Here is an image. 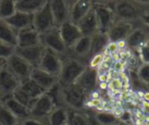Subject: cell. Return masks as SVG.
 I'll return each instance as SVG.
<instances>
[{
    "label": "cell",
    "instance_id": "27",
    "mask_svg": "<svg viewBox=\"0 0 149 125\" xmlns=\"http://www.w3.org/2000/svg\"><path fill=\"white\" fill-rule=\"evenodd\" d=\"M67 125H93L92 119L85 112L69 110Z\"/></svg>",
    "mask_w": 149,
    "mask_h": 125
},
{
    "label": "cell",
    "instance_id": "3",
    "mask_svg": "<svg viewBox=\"0 0 149 125\" xmlns=\"http://www.w3.org/2000/svg\"><path fill=\"white\" fill-rule=\"evenodd\" d=\"M116 1L93 2V9L96 13L99 30L107 33L114 22V5Z\"/></svg>",
    "mask_w": 149,
    "mask_h": 125
},
{
    "label": "cell",
    "instance_id": "23",
    "mask_svg": "<svg viewBox=\"0 0 149 125\" xmlns=\"http://www.w3.org/2000/svg\"><path fill=\"white\" fill-rule=\"evenodd\" d=\"M110 41L106 33L98 32L93 37H91V50L88 58L90 59L95 55L104 53Z\"/></svg>",
    "mask_w": 149,
    "mask_h": 125
},
{
    "label": "cell",
    "instance_id": "43",
    "mask_svg": "<svg viewBox=\"0 0 149 125\" xmlns=\"http://www.w3.org/2000/svg\"><path fill=\"white\" fill-rule=\"evenodd\" d=\"M2 102H3V100H2V98H1V97H0V105L2 104Z\"/></svg>",
    "mask_w": 149,
    "mask_h": 125
},
{
    "label": "cell",
    "instance_id": "22",
    "mask_svg": "<svg viewBox=\"0 0 149 125\" xmlns=\"http://www.w3.org/2000/svg\"><path fill=\"white\" fill-rule=\"evenodd\" d=\"M90 50H91V37L83 36L69 50V56L77 58L84 63V59L89 57Z\"/></svg>",
    "mask_w": 149,
    "mask_h": 125
},
{
    "label": "cell",
    "instance_id": "9",
    "mask_svg": "<svg viewBox=\"0 0 149 125\" xmlns=\"http://www.w3.org/2000/svg\"><path fill=\"white\" fill-rule=\"evenodd\" d=\"M62 63L63 58L59 55L48 49H45L38 68L54 77H58L62 68Z\"/></svg>",
    "mask_w": 149,
    "mask_h": 125
},
{
    "label": "cell",
    "instance_id": "24",
    "mask_svg": "<svg viewBox=\"0 0 149 125\" xmlns=\"http://www.w3.org/2000/svg\"><path fill=\"white\" fill-rule=\"evenodd\" d=\"M17 32L4 20L0 18V42L17 47Z\"/></svg>",
    "mask_w": 149,
    "mask_h": 125
},
{
    "label": "cell",
    "instance_id": "6",
    "mask_svg": "<svg viewBox=\"0 0 149 125\" xmlns=\"http://www.w3.org/2000/svg\"><path fill=\"white\" fill-rule=\"evenodd\" d=\"M6 67L19 80L20 84L30 78L31 71L34 69L15 52L6 60Z\"/></svg>",
    "mask_w": 149,
    "mask_h": 125
},
{
    "label": "cell",
    "instance_id": "44",
    "mask_svg": "<svg viewBox=\"0 0 149 125\" xmlns=\"http://www.w3.org/2000/svg\"><path fill=\"white\" fill-rule=\"evenodd\" d=\"M147 86H148V90H149V84L147 85Z\"/></svg>",
    "mask_w": 149,
    "mask_h": 125
},
{
    "label": "cell",
    "instance_id": "15",
    "mask_svg": "<svg viewBox=\"0 0 149 125\" xmlns=\"http://www.w3.org/2000/svg\"><path fill=\"white\" fill-rule=\"evenodd\" d=\"M30 78L33 80L45 92H49L58 84V77H54L39 68H34Z\"/></svg>",
    "mask_w": 149,
    "mask_h": 125
},
{
    "label": "cell",
    "instance_id": "5",
    "mask_svg": "<svg viewBox=\"0 0 149 125\" xmlns=\"http://www.w3.org/2000/svg\"><path fill=\"white\" fill-rule=\"evenodd\" d=\"M55 107L56 104L52 97L45 92L32 103L30 107V117L46 120Z\"/></svg>",
    "mask_w": 149,
    "mask_h": 125
},
{
    "label": "cell",
    "instance_id": "25",
    "mask_svg": "<svg viewBox=\"0 0 149 125\" xmlns=\"http://www.w3.org/2000/svg\"><path fill=\"white\" fill-rule=\"evenodd\" d=\"M45 2L46 0H17L15 1V7L18 12L34 15Z\"/></svg>",
    "mask_w": 149,
    "mask_h": 125
},
{
    "label": "cell",
    "instance_id": "7",
    "mask_svg": "<svg viewBox=\"0 0 149 125\" xmlns=\"http://www.w3.org/2000/svg\"><path fill=\"white\" fill-rule=\"evenodd\" d=\"M53 27H55V23L50 3L49 1H46L45 3L33 15V28L42 35Z\"/></svg>",
    "mask_w": 149,
    "mask_h": 125
},
{
    "label": "cell",
    "instance_id": "16",
    "mask_svg": "<svg viewBox=\"0 0 149 125\" xmlns=\"http://www.w3.org/2000/svg\"><path fill=\"white\" fill-rule=\"evenodd\" d=\"M93 8V1L76 0L72 1L70 10V22L78 24Z\"/></svg>",
    "mask_w": 149,
    "mask_h": 125
},
{
    "label": "cell",
    "instance_id": "4",
    "mask_svg": "<svg viewBox=\"0 0 149 125\" xmlns=\"http://www.w3.org/2000/svg\"><path fill=\"white\" fill-rule=\"evenodd\" d=\"M40 39L41 44L45 47V49L55 52L62 58L69 55V50L62 40L58 27L55 26L48 31L40 35Z\"/></svg>",
    "mask_w": 149,
    "mask_h": 125
},
{
    "label": "cell",
    "instance_id": "33",
    "mask_svg": "<svg viewBox=\"0 0 149 125\" xmlns=\"http://www.w3.org/2000/svg\"><path fill=\"white\" fill-rule=\"evenodd\" d=\"M137 77L141 83L148 85L149 84V64H141L137 69Z\"/></svg>",
    "mask_w": 149,
    "mask_h": 125
},
{
    "label": "cell",
    "instance_id": "8",
    "mask_svg": "<svg viewBox=\"0 0 149 125\" xmlns=\"http://www.w3.org/2000/svg\"><path fill=\"white\" fill-rule=\"evenodd\" d=\"M149 41V23L142 22L136 25L128 37L126 39L127 48L132 50L139 51L140 48Z\"/></svg>",
    "mask_w": 149,
    "mask_h": 125
},
{
    "label": "cell",
    "instance_id": "18",
    "mask_svg": "<svg viewBox=\"0 0 149 125\" xmlns=\"http://www.w3.org/2000/svg\"><path fill=\"white\" fill-rule=\"evenodd\" d=\"M41 44L40 34L33 28H28L17 32V47L26 48Z\"/></svg>",
    "mask_w": 149,
    "mask_h": 125
},
{
    "label": "cell",
    "instance_id": "34",
    "mask_svg": "<svg viewBox=\"0 0 149 125\" xmlns=\"http://www.w3.org/2000/svg\"><path fill=\"white\" fill-rule=\"evenodd\" d=\"M15 47L8 45L3 42H0V58L7 60L15 52Z\"/></svg>",
    "mask_w": 149,
    "mask_h": 125
},
{
    "label": "cell",
    "instance_id": "45",
    "mask_svg": "<svg viewBox=\"0 0 149 125\" xmlns=\"http://www.w3.org/2000/svg\"><path fill=\"white\" fill-rule=\"evenodd\" d=\"M0 125H2V124H0Z\"/></svg>",
    "mask_w": 149,
    "mask_h": 125
},
{
    "label": "cell",
    "instance_id": "37",
    "mask_svg": "<svg viewBox=\"0 0 149 125\" xmlns=\"http://www.w3.org/2000/svg\"><path fill=\"white\" fill-rule=\"evenodd\" d=\"M24 125H48L47 120H41V119H36L32 117H29L28 119L22 122Z\"/></svg>",
    "mask_w": 149,
    "mask_h": 125
},
{
    "label": "cell",
    "instance_id": "11",
    "mask_svg": "<svg viewBox=\"0 0 149 125\" xmlns=\"http://www.w3.org/2000/svg\"><path fill=\"white\" fill-rule=\"evenodd\" d=\"M19 80L5 66L0 70V97L3 99L12 97L14 91L19 87Z\"/></svg>",
    "mask_w": 149,
    "mask_h": 125
},
{
    "label": "cell",
    "instance_id": "38",
    "mask_svg": "<svg viewBox=\"0 0 149 125\" xmlns=\"http://www.w3.org/2000/svg\"><path fill=\"white\" fill-rule=\"evenodd\" d=\"M119 50L118 49V46H117V44L116 43H113V42H110L108 44V45L107 46L106 50H105V52L104 54H108V55H113L115 53H117Z\"/></svg>",
    "mask_w": 149,
    "mask_h": 125
},
{
    "label": "cell",
    "instance_id": "29",
    "mask_svg": "<svg viewBox=\"0 0 149 125\" xmlns=\"http://www.w3.org/2000/svg\"><path fill=\"white\" fill-rule=\"evenodd\" d=\"M93 119L97 125H117L120 123V120L110 111H97Z\"/></svg>",
    "mask_w": 149,
    "mask_h": 125
},
{
    "label": "cell",
    "instance_id": "13",
    "mask_svg": "<svg viewBox=\"0 0 149 125\" xmlns=\"http://www.w3.org/2000/svg\"><path fill=\"white\" fill-rule=\"evenodd\" d=\"M45 50V47L42 44H39L38 45L26 47V48L16 47L15 53L20 56L23 59H24L33 68H38Z\"/></svg>",
    "mask_w": 149,
    "mask_h": 125
},
{
    "label": "cell",
    "instance_id": "32",
    "mask_svg": "<svg viewBox=\"0 0 149 125\" xmlns=\"http://www.w3.org/2000/svg\"><path fill=\"white\" fill-rule=\"evenodd\" d=\"M12 97H13L15 100H17L18 103H20L21 104H23L24 106L29 108V110H30V107L31 106L32 103L34 102V100H32V99L27 95V93H26L25 91H24V90L21 89L20 85H19V87L14 91V93H13V95H12Z\"/></svg>",
    "mask_w": 149,
    "mask_h": 125
},
{
    "label": "cell",
    "instance_id": "26",
    "mask_svg": "<svg viewBox=\"0 0 149 125\" xmlns=\"http://www.w3.org/2000/svg\"><path fill=\"white\" fill-rule=\"evenodd\" d=\"M69 110L63 106H56L47 117L48 125H67Z\"/></svg>",
    "mask_w": 149,
    "mask_h": 125
},
{
    "label": "cell",
    "instance_id": "35",
    "mask_svg": "<svg viewBox=\"0 0 149 125\" xmlns=\"http://www.w3.org/2000/svg\"><path fill=\"white\" fill-rule=\"evenodd\" d=\"M103 61H104V53L95 55L89 59V61L87 63V67H89L91 69L98 70L103 64Z\"/></svg>",
    "mask_w": 149,
    "mask_h": 125
},
{
    "label": "cell",
    "instance_id": "14",
    "mask_svg": "<svg viewBox=\"0 0 149 125\" xmlns=\"http://www.w3.org/2000/svg\"><path fill=\"white\" fill-rule=\"evenodd\" d=\"M60 36L68 50L83 37L78 25L72 22H66L58 27Z\"/></svg>",
    "mask_w": 149,
    "mask_h": 125
},
{
    "label": "cell",
    "instance_id": "40",
    "mask_svg": "<svg viewBox=\"0 0 149 125\" xmlns=\"http://www.w3.org/2000/svg\"><path fill=\"white\" fill-rule=\"evenodd\" d=\"M6 66V60L0 58V70Z\"/></svg>",
    "mask_w": 149,
    "mask_h": 125
},
{
    "label": "cell",
    "instance_id": "30",
    "mask_svg": "<svg viewBox=\"0 0 149 125\" xmlns=\"http://www.w3.org/2000/svg\"><path fill=\"white\" fill-rule=\"evenodd\" d=\"M15 1L0 0V18L7 19L16 13Z\"/></svg>",
    "mask_w": 149,
    "mask_h": 125
},
{
    "label": "cell",
    "instance_id": "39",
    "mask_svg": "<svg viewBox=\"0 0 149 125\" xmlns=\"http://www.w3.org/2000/svg\"><path fill=\"white\" fill-rule=\"evenodd\" d=\"M116 44H117V46H118V49H119V50H121V49H124V48H127L126 40L119 41V42H117Z\"/></svg>",
    "mask_w": 149,
    "mask_h": 125
},
{
    "label": "cell",
    "instance_id": "36",
    "mask_svg": "<svg viewBox=\"0 0 149 125\" xmlns=\"http://www.w3.org/2000/svg\"><path fill=\"white\" fill-rule=\"evenodd\" d=\"M138 53L142 64H149V41L140 48Z\"/></svg>",
    "mask_w": 149,
    "mask_h": 125
},
{
    "label": "cell",
    "instance_id": "28",
    "mask_svg": "<svg viewBox=\"0 0 149 125\" xmlns=\"http://www.w3.org/2000/svg\"><path fill=\"white\" fill-rule=\"evenodd\" d=\"M20 87L21 89L25 91L27 93V95L32 99V100H36L38 97H39L40 96H42L44 93H45L33 80H31V78H28L24 81H23L20 84Z\"/></svg>",
    "mask_w": 149,
    "mask_h": 125
},
{
    "label": "cell",
    "instance_id": "42",
    "mask_svg": "<svg viewBox=\"0 0 149 125\" xmlns=\"http://www.w3.org/2000/svg\"><path fill=\"white\" fill-rule=\"evenodd\" d=\"M15 125H24V124H23V123H22V122H17V123Z\"/></svg>",
    "mask_w": 149,
    "mask_h": 125
},
{
    "label": "cell",
    "instance_id": "10",
    "mask_svg": "<svg viewBox=\"0 0 149 125\" xmlns=\"http://www.w3.org/2000/svg\"><path fill=\"white\" fill-rule=\"evenodd\" d=\"M72 1L52 0L49 1L55 26L59 27L70 21V10Z\"/></svg>",
    "mask_w": 149,
    "mask_h": 125
},
{
    "label": "cell",
    "instance_id": "17",
    "mask_svg": "<svg viewBox=\"0 0 149 125\" xmlns=\"http://www.w3.org/2000/svg\"><path fill=\"white\" fill-rule=\"evenodd\" d=\"M75 84L80 87L88 95L93 90H96L99 84L98 70L86 67V69L83 71V73L76 81Z\"/></svg>",
    "mask_w": 149,
    "mask_h": 125
},
{
    "label": "cell",
    "instance_id": "12",
    "mask_svg": "<svg viewBox=\"0 0 149 125\" xmlns=\"http://www.w3.org/2000/svg\"><path fill=\"white\" fill-rule=\"evenodd\" d=\"M134 23L125 21H114L107 35L110 42L117 43L121 40H126L135 27Z\"/></svg>",
    "mask_w": 149,
    "mask_h": 125
},
{
    "label": "cell",
    "instance_id": "2",
    "mask_svg": "<svg viewBox=\"0 0 149 125\" xmlns=\"http://www.w3.org/2000/svg\"><path fill=\"white\" fill-rule=\"evenodd\" d=\"M86 67V64L83 62L69 55L64 57L61 71L58 76L59 84L62 86L74 84Z\"/></svg>",
    "mask_w": 149,
    "mask_h": 125
},
{
    "label": "cell",
    "instance_id": "19",
    "mask_svg": "<svg viewBox=\"0 0 149 125\" xmlns=\"http://www.w3.org/2000/svg\"><path fill=\"white\" fill-rule=\"evenodd\" d=\"M82 36L84 37H93L96 33L100 32L99 24L97 21V17L94 9L93 10L77 24Z\"/></svg>",
    "mask_w": 149,
    "mask_h": 125
},
{
    "label": "cell",
    "instance_id": "41",
    "mask_svg": "<svg viewBox=\"0 0 149 125\" xmlns=\"http://www.w3.org/2000/svg\"><path fill=\"white\" fill-rule=\"evenodd\" d=\"M117 125H133L131 123H125V122H120L119 124Z\"/></svg>",
    "mask_w": 149,
    "mask_h": 125
},
{
    "label": "cell",
    "instance_id": "21",
    "mask_svg": "<svg viewBox=\"0 0 149 125\" xmlns=\"http://www.w3.org/2000/svg\"><path fill=\"white\" fill-rule=\"evenodd\" d=\"M2 104L12 113V115L19 121L23 122L30 117V110L29 108L24 106L12 97L3 99Z\"/></svg>",
    "mask_w": 149,
    "mask_h": 125
},
{
    "label": "cell",
    "instance_id": "1",
    "mask_svg": "<svg viewBox=\"0 0 149 125\" xmlns=\"http://www.w3.org/2000/svg\"><path fill=\"white\" fill-rule=\"evenodd\" d=\"M149 1H116L114 5V21L130 23L148 22Z\"/></svg>",
    "mask_w": 149,
    "mask_h": 125
},
{
    "label": "cell",
    "instance_id": "31",
    "mask_svg": "<svg viewBox=\"0 0 149 125\" xmlns=\"http://www.w3.org/2000/svg\"><path fill=\"white\" fill-rule=\"evenodd\" d=\"M17 122L19 121L2 104L0 105V124L2 125H15Z\"/></svg>",
    "mask_w": 149,
    "mask_h": 125
},
{
    "label": "cell",
    "instance_id": "20",
    "mask_svg": "<svg viewBox=\"0 0 149 125\" xmlns=\"http://www.w3.org/2000/svg\"><path fill=\"white\" fill-rule=\"evenodd\" d=\"M5 21L17 32L33 27V15L25 14V13H22L18 11H16L14 15L5 19Z\"/></svg>",
    "mask_w": 149,
    "mask_h": 125
}]
</instances>
